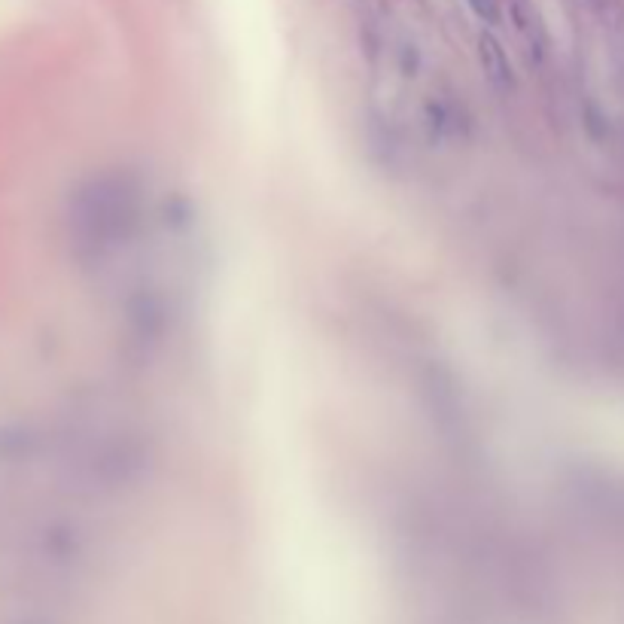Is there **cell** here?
Segmentation results:
<instances>
[{"label": "cell", "mask_w": 624, "mask_h": 624, "mask_svg": "<svg viewBox=\"0 0 624 624\" xmlns=\"http://www.w3.org/2000/svg\"><path fill=\"white\" fill-rule=\"evenodd\" d=\"M481 19H497V0H466Z\"/></svg>", "instance_id": "obj_1"}]
</instances>
